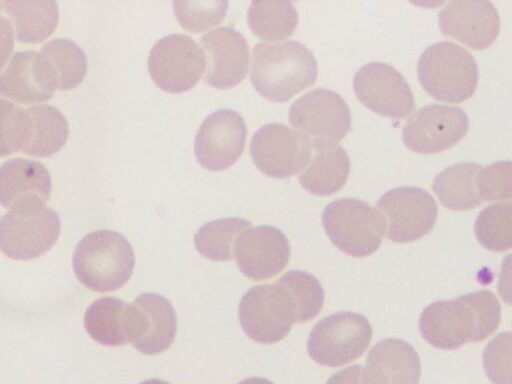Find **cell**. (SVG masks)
I'll list each match as a JSON object with an SVG mask.
<instances>
[{"mask_svg":"<svg viewBox=\"0 0 512 384\" xmlns=\"http://www.w3.org/2000/svg\"><path fill=\"white\" fill-rule=\"evenodd\" d=\"M482 166L475 162H459L440 172L433 181V191L448 209H474L482 201L477 192L476 179Z\"/></svg>","mask_w":512,"mask_h":384,"instance_id":"obj_27","label":"cell"},{"mask_svg":"<svg viewBox=\"0 0 512 384\" xmlns=\"http://www.w3.org/2000/svg\"><path fill=\"white\" fill-rule=\"evenodd\" d=\"M131 304L134 314L131 344L147 355L167 350L177 332V316L170 301L159 294L146 293Z\"/></svg>","mask_w":512,"mask_h":384,"instance_id":"obj_20","label":"cell"},{"mask_svg":"<svg viewBox=\"0 0 512 384\" xmlns=\"http://www.w3.org/2000/svg\"><path fill=\"white\" fill-rule=\"evenodd\" d=\"M0 11L8 16L16 39L22 43H40L56 29L58 5L53 0L0 1Z\"/></svg>","mask_w":512,"mask_h":384,"instance_id":"obj_25","label":"cell"},{"mask_svg":"<svg viewBox=\"0 0 512 384\" xmlns=\"http://www.w3.org/2000/svg\"><path fill=\"white\" fill-rule=\"evenodd\" d=\"M364 370L370 384H419L421 361L409 343L387 338L371 348Z\"/></svg>","mask_w":512,"mask_h":384,"instance_id":"obj_21","label":"cell"},{"mask_svg":"<svg viewBox=\"0 0 512 384\" xmlns=\"http://www.w3.org/2000/svg\"><path fill=\"white\" fill-rule=\"evenodd\" d=\"M317 74L313 53L298 41L261 42L253 48L251 82L271 101L289 100L313 85Z\"/></svg>","mask_w":512,"mask_h":384,"instance_id":"obj_2","label":"cell"},{"mask_svg":"<svg viewBox=\"0 0 512 384\" xmlns=\"http://www.w3.org/2000/svg\"><path fill=\"white\" fill-rule=\"evenodd\" d=\"M148 69L158 87L170 93H181L198 82L205 71V58L192 37L174 33L154 43Z\"/></svg>","mask_w":512,"mask_h":384,"instance_id":"obj_9","label":"cell"},{"mask_svg":"<svg viewBox=\"0 0 512 384\" xmlns=\"http://www.w3.org/2000/svg\"><path fill=\"white\" fill-rule=\"evenodd\" d=\"M289 122L311 145H333L351 126V112L336 92L317 88L299 97L289 109Z\"/></svg>","mask_w":512,"mask_h":384,"instance_id":"obj_8","label":"cell"},{"mask_svg":"<svg viewBox=\"0 0 512 384\" xmlns=\"http://www.w3.org/2000/svg\"><path fill=\"white\" fill-rule=\"evenodd\" d=\"M468 128V116L461 108L430 104L409 117L403 127L402 139L413 152L433 154L459 143Z\"/></svg>","mask_w":512,"mask_h":384,"instance_id":"obj_12","label":"cell"},{"mask_svg":"<svg viewBox=\"0 0 512 384\" xmlns=\"http://www.w3.org/2000/svg\"><path fill=\"white\" fill-rule=\"evenodd\" d=\"M483 364L494 384H512L510 332L500 333L488 343L483 353Z\"/></svg>","mask_w":512,"mask_h":384,"instance_id":"obj_36","label":"cell"},{"mask_svg":"<svg viewBox=\"0 0 512 384\" xmlns=\"http://www.w3.org/2000/svg\"><path fill=\"white\" fill-rule=\"evenodd\" d=\"M501 306L496 296L480 290L428 305L420 315L422 337L433 347L456 350L491 336L499 326Z\"/></svg>","mask_w":512,"mask_h":384,"instance_id":"obj_1","label":"cell"},{"mask_svg":"<svg viewBox=\"0 0 512 384\" xmlns=\"http://www.w3.org/2000/svg\"><path fill=\"white\" fill-rule=\"evenodd\" d=\"M247 22L259 38L266 41L286 39L298 23V12L293 4L283 0H255L249 5Z\"/></svg>","mask_w":512,"mask_h":384,"instance_id":"obj_30","label":"cell"},{"mask_svg":"<svg viewBox=\"0 0 512 384\" xmlns=\"http://www.w3.org/2000/svg\"><path fill=\"white\" fill-rule=\"evenodd\" d=\"M140 384H170V383L159 380V379H150V380L144 381Z\"/></svg>","mask_w":512,"mask_h":384,"instance_id":"obj_39","label":"cell"},{"mask_svg":"<svg viewBox=\"0 0 512 384\" xmlns=\"http://www.w3.org/2000/svg\"><path fill=\"white\" fill-rule=\"evenodd\" d=\"M46 61L56 84V89L71 90L84 79L88 62L82 48L66 38H54L39 51Z\"/></svg>","mask_w":512,"mask_h":384,"instance_id":"obj_29","label":"cell"},{"mask_svg":"<svg viewBox=\"0 0 512 384\" xmlns=\"http://www.w3.org/2000/svg\"><path fill=\"white\" fill-rule=\"evenodd\" d=\"M26 108L0 98V157L21 151L27 138Z\"/></svg>","mask_w":512,"mask_h":384,"instance_id":"obj_34","label":"cell"},{"mask_svg":"<svg viewBox=\"0 0 512 384\" xmlns=\"http://www.w3.org/2000/svg\"><path fill=\"white\" fill-rule=\"evenodd\" d=\"M311 154L310 143L296 130L281 123L263 125L250 142L254 164L275 178H287L302 171Z\"/></svg>","mask_w":512,"mask_h":384,"instance_id":"obj_11","label":"cell"},{"mask_svg":"<svg viewBox=\"0 0 512 384\" xmlns=\"http://www.w3.org/2000/svg\"><path fill=\"white\" fill-rule=\"evenodd\" d=\"M205 58V80L216 88L237 85L249 66V45L244 36L232 27L222 26L200 39Z\"/></svg>","mask_w":512,"mask_h":384,"instance_id":"obj_18","label":"cell"},{"mask_svg":"<svg viewBox=\"0 0 512 384\" xmlns=\"http://www.w3.org/2000/svg\"><path fill=\"white\" fill-rule=\"evenodd\" d=\"M326 384H370L364 367L352 365L334 373Z\"/></svg>","mask_w":512,"mask_h":384,"instance_id":"obj_38","label":"cell"},{"mask_svg":"<svg viewBox=\"0 0 512 384\" xmlns=\"http://www.w3.org/2000/svg\"><path fill=\"white\" fill-rule=\"evenodd\" d=\"M438 18L444 35L474 50L492 45L500 30L498 10L490 1H450L441 9Z\"/></svg>","mask_w":512,"mask_h":384,"instance_id":"obj_17","label":"cell"},{"mask_svg":"<svg viewBox=\"0 0 512 384\" xmlns=\"http://www.w3.org/2000/svg\"><path fill=\"white\" fill-rule=\"evenodd\" d=\"M474 231L480 244L494 252L512 246V204L510 201L485 207L478 215Z\"/></svg>","mask_w":512,"mask_h":384,"instance_id":"obj_32","label":"cell"},{"mask_svg":"<svg viewBox=\"0 0 512 384\" xmlns=\"http://www.w3.org/2000/svg\"><path fill=\"white\" fill-rule=\"evenodd\" d=\"M84 327L88 335L104 346H121L131 342V303L119 298L102 297L86 310Z\"/></svg>","mask_w":512,"mask_h":384,"instance_id":"obj_24","label":"cell"},{"mask_svg":"<svg viewBox=\"0 0 512 384\" xmlns=\"http://www.w3.org/2000/svg\"><path fill=\"white\" fill-rule=\"evenodd\" d=\"M418 79L434 99L460 103L470 98L478 85V67L464 47L441 41L428 47L418 61Z\"/></svg>","mask_w":512,"mask_h":384,"instance_id":"obj_4","label":"cell"},{"mask_svg":"<svg viewBox=\"0 0 512 384\" xmlns=\"http://www.w3.org/2000/svg\"><path fill=\"white\" fill-rule=\"evenodd\" d=\"M322 224L331 242L353 257L373 254L385 235L381 213L358 199L344 198L328 204L322 213Z\"/></svg>","mask_w":512,"mask_h":384,"instance_id":"obj_6","label":"cell"},{"mask_svg":"<svg viewBox=\"0 0 512 384\" xmlns=\"http://www.w3.org/2000/svg\"><path fill=\"white\" fill-rule=\"evenodd\" d=\"M233 256L247 278L261 281L273 278L287 266L290 246L276 227H248L236 239Z\"/></svg>","mask_w":512,"mask_h":384,"instance_id":"obj_16","label":"cell"},{"mask_svg":"<svg viewBox=\"0 0 512 384\" xmlns=\"http://www.w3.org/2000/svg\"><path fill=\"white\" fill-rule=\"evenodd\" d=\"M60 228L58 214L46 202H20L0 218V251L14 260L38 258L55 244Z\"/></svg>","mask_w":512,"mask_h":384,"instance_id":"obj_5","label":"cell"},{"mask_svg":"<svg viewBox=\"0 0 512 384\" xmlns=\"http://www.w3.org/2000/svg\"><path fill=\"white\" fill-rule=\"evenodd\" d=\"M251 223L242 218H222L210 221L194 235L197 251L212 261H229L233 258L236 239Z\"/></svg>","mask_w":512,"mask_h":384,"instance_id":"obj_31","label":"cell"},{"mask_svg":"<svg viewBox=\"0 0 512 384\" xmlns=\"http://www.w3.org/2000/svg\"><path fill=\"white\" fill-rule=\"evenodd\" d=\"M385 236L396 243H409L425 236L433 228L438 207L425 190L414 186L394 188L378 200Z\"/></svg>","mask_w":512,"mask_h":384,"instance_id":"obj_10","label":"cell"},{"mask_svg":"<svg viewBox=\"0 0 512 384\" xmlns=\"http://www.w3.org/2000/svg\"><path fill=\"white\" fill-rule=\"evenodd\" d=\"M478 195L483 202L511 199V162L499 161L482 167L476 179Z\"/></svg>","mask_w":512,"mask_h":384,"instance_id":"obj_35","label":"cell"},{"mask_svg":"<svg viewBox=\"0 0 512 384\" xmlns=\"http://www.w3.org/2000/svg\"><path fill=\"white\" fill-rule=\"evenodd\" d=\"M135 266V255L128 240L112 230H96L76 246L73 269L88 289L111 292L124 286Z\"/></svg>","mask_w":512,"mask_h":384,"instance_id":"obj_3","label":"cell"},{"mask_svg":"<svg viewBox=\"0 0 512 384\" xmlns=\"http://www.w3.org/2000/svg\"><path fill=\"white\" fill-rule=\"evenodd\" d=\"M228 4L226 0H175L173 9L185 30L200 33L224 20Z\"/></svg>","mask_w":512,"mask_h":384,"instance_id":"obj_33","label":"cell"},{"mask_svg":"<svg viewBox=\"0 0 512 384\" xmlns=\"http://www.w3.org/2000/svg\"><path fill=\"white\" fill-rule=\"evenodd\" d=\"M247 138L243 117L232 109L209 114L195 136L194 152L200 165L208 170H224L241 156Z\"/></svg>","mask_w":512,"mask_h":384,"instance_id":"obj_14","label":"cell"},{"mask_svg":"<svg viewBox=\"0 0 512 384\" xmlns=\"http://www.w3.org/2000/svg\"><path fill=\"white\" fill-rule=\"evenodd\" d=\"M53 75L37 51H19L0 71V94L22 104L48 101L54 95Z\"/></svg>","mask_w":512,"mask_h":384,"instance_id":"obj_19","label":"cell"},{"mask_svg":"<svg viewBox=\"0 0 512 384\" xmlns=\"http://www.w3.org/2000/svg\"><path fill=\"white\" fill-rule=\"evenodd\" d=\"M288 303L294 324L316 317L324 304V290L316 277L301 270H290L275 283Z\"/></svg>","mask_w":512,"mask_h":384,"instance_id":"obj_28","label":"cell"},{"mask_svg":"<svg viewBox=\"0 0 512 384\" xmlns=\"http://www.w3.org/2000/svg\"><path fill=\"white\" fill-rule=\"evenodd\" d=\"M350 161L345 149L338 145L312 147L309 162L299 174V182L309 193L329 196L346 183Z\"/></svg>","mask_w":512,"mask_h":384,"instance_id":"obj_23","label":"cell"},{"mask_svg":"<svg viewBox=\"0 0 512 384\" xmlns=\"http://www.w3.org/2000/svg\"><path fill=\"white\" fill-rule=\"evenodd\" d=\"M372 328L363 315L344 311L322 318L310 332L309 356L318 364L339 367L358 359L368 348Z\"/></svg>","mask_w":512,"mask_h":384,"instance_id":"obj_7","label":"cell"},{"mask_svg":"<svg viewBox=\"0 0 512 384\" xmlns=\"http://www.w3.org/2000/svg\"><path fill=\"white\" fill-rule=\"evenodd\" d=\"M238 317L246 335L261 344L281 341L294 324L290 307L274 283L249 289L241 298Z\"/></svg>","mask_w":512,"mask_h":384,"instance_id":"obj_15","label":"cell"},{"mask_svg":"<svg viewBox=\"0 0 512 384\" xmlns=\"http://www.w3.org/2000/svg\"><path fill=\"white\" fill-rule=\"evenodd\" d=\"M14 30L9 20L0 12V71L5 67L14 48Z\"/></svg>","mask_w":512,"mask_h":384,"instance_id":"obj_37","label":"cell"},{"mask_svg":"<svg viewBox=\"0 0 512 384\" xmlns=\"http://www.w3.org/2000/svg\"><path fill=\"white\" fill-rule=\"evenodd\" d=\"M28 132L20 151L32 157H49L67 142L69 126L65 116L55 107L35 104L26 108Z\"/></svg>","mask_w":512,"mask_h":384,"instance_id":"obj_26","label":"cell"},{"mask_svg":"<svg viewBox=\"0 0 512 384\" xmlns=\"http://www.w3.org/2000/svg\"><path fill=\"white\" fill-rule=\"evenodd\" d=\"M358 100L368 109L393 119H404L415 112V100L405 78L394 67L370 62L361 67L353 80Z\"/></svg>","mask_w":512,"mask_h":384,"instance_id":"obj_13","label":"cell"},{"mask_svg":"<svg viewBox=\"0 0 512 384\" xmlns=\"http://www.w3.org/2000/svg\"><path fill=\"white\" fill-rule=\"evenodd\" d=\"M51 188L50 174L38 161L14 158L0 166V205L6 208L31 199L47 202Z\"/></svg>","mask_w":512,"mask_h":384,"instance_id":"obj_22","label":"cell"}]
</instances>
